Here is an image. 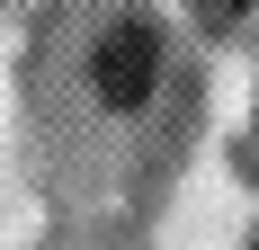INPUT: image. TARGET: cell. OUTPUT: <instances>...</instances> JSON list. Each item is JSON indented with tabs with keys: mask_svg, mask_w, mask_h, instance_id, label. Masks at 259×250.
Returning a JSON list of instances; mask_svg holds the SVG:
<instances>
[{
	"mask_svg": "<svg viewBox=\"0 0 259 250\" xmlns=\"http://www.w3.org/2000/svg\"><path fill=\"white\" fill-rule=\"evenodd\" d=\"M152 80H161V45H152V27L143 18H116L99 36V54H90V90H99L116 116H134V107L152 99Z\"/></svg>",
	"mask_w": 259,
	"mask_h": 250,
	"instance_id": "obj_1",
	"label": "cell"
},
{
	"mask_svg": "<svg viewBox=\"0 0 259 250\" xmlns=\"http://www.w3.org/2000/svg\"><path fill=\"white\" fill-rule=\"evenodd\" d=\"M197 9H206V18H214V27H233V18H241V9H250V0H197Z\"/></svg>",
	"mask_w": 259,
	"mask_h": 250,
	"instance_id": "obj_2",
	"label": "cell"
},
{
	"mask_svg": "<svg viewBox=\"0 0 259 250\" xmlns=\"http://www.w3.org/2000/svg\"><path fill=\"white\" fill-rule=\"evenodd\" d=\"M250 250H259V241H250Z\"/></svg>",
	"mask_w": 259,
	"mask_h": 250,
	"instance_id": "obj_3",
	"label": "cell"
}]
</instances>
